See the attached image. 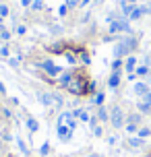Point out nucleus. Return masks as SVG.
<instances>
[{
  "label": "nucleus",
  "instance_id": "nucleus-1",
  "mask_svg": "<svg viewBox=\"0 0 151 157\" xmlns=\"http://www.w3.org/2000/svg\"><path fill=\"white\" fill-rule=\"evenodd\" d=\"M66 89H68L72 95H85L89 91V78L81 77V75H75V77L71 78V83H68Z\"/></svg>",
  "mask_w": 151,
  "mask_h": 157
},
{
  "label": "nucleus",
  "instance_id": "nucleus-2",
  "mask_svg": "<svg viewBox=\"0 0 151 157\" xmlns=\"http://www.w3.org/2000/svg\"><path fill=\"white\" fill-rule=\"evenodd\" d=\"M72 130H75V126H71V124H64V122H58V126H56V134H58V139H60L62 143L71 141Z\"/></svg>",
  "mask_w": 151,
  "mask_h": 157
},
{
  "label": "nucleus",
  "instance_id": "nucleus-3",
  "mask_svg": "<svg viewBox=\"0 0 151 157\" xmlns=\"http://www.w3.org/2000/svg\"><path fill=\"white\" fill-rule=\"evenodd\" d=\"M110 31L112 33H130V25L126 19H114L110 23Z\"/></svg>",
  "mask_w": 151,
  "mask_h": 157
},
{
  "label": "nucleus",
  "instance_id": "nucleus-4",
  "mask_svg": "<svg viewBox=\"0 0 151 157\" xmlns=\"http://www.w3.org/2000/svg\"><path fill=\"white\" fill-rule=\"evenodd\" d=\"M110 122L114 128H120V126L124 124V114H122V110H120L118 105H114L110 112Z\"/></svg>",
  "mask_w": 151,
  "mask_h": 157
},
{
  "label": "nucleus",
  "instance_id": "nucleus-5",
  "mask_svg": "<svg viewBox=\"0 0 151 157\" xmlns=\"http://www.w3.org/2000/svg\"><path fill=\"white\" fill-rule=\"evenodd\" d=\"M40 66L44 68L46 75H50V77H58V75H62V68H60L58 64H54L52 60H46V62H41Z\"/></svg>",
  "mask_w": 151,
  "mask_h": 157
},
{
  "label": "nucleus",
  "instance_id": "nucleus-6",
  "mask_svg": "<svg viewBox=\"0 0 151 157\" xmlns=\"http://www.w3.org/2000/svg\"><path fill=\"white\" fill-rule=\"evenodd\" d=\"M130 50H133L130 46H126L124 41H120L118 46H114V58H122L124 54H130Z\"/></svg>",
  "mask_w": 151,
  "mask_h": 157
},
{
  "label": "nucleus",
  "instance_id": "nucleus-7",
  "mask_svg": "<svg viewBox=\"0 0 151 157\" xmlns=\"http://www.w3.org/2000/svg\"><path fill=\"white\" fill-rule=\"evenodd\" d=\"M124 71L128 75H135V71H137V58L135 56H128L126 60H124Z\"/></svg>",
  "mask_w": 151,
  "mask_h": 157
},
{
  "label": "nucleus",
  "instance_id": "nucleus-8",
  "mask_svg": "<svg viewBox=\"0 0 151 157\" xmlns=\"http://www.w3.org/2000/svg\"><path fill=\"white\" fill-rule=\"evenodd\" d=\"M145 13H149V8H147V6H137L135 10L130 13V17H128V19H130V21H137V19H141Z\"/></svg>",
  "mask_w": 151,
  "mask_h": 157
},
{
  "label": "nucleus",
  "instance_id": "nucleus-9",
  "mask_svg": "<svg viewBox=\"0 0 151 157\" xmlns=\"http://www.w3.org/2000/svg\"><path fill=\"white\" fill-rule=\"evenodd\" d=\"M118 85H120V72H112L110 78H108V87L110 89H118Z\"/></svg>",
  "mask_w": 151,
  "mask_h": 157
},
{
  "label": "nucleus",
  "instance_id": "nucleus-10",
  "mask_svg": "<svg viewBox=\"0 0 151 157\" xmlns=\"http://www.w3.org/2000/svg\"><path fill=\"white\" fill-rule=\"evenodd\" d=\"M135 93L141 95V97H145V95L149 93V85H147V83H137L135 85Z\"/></svg>",
  "mask_w": 151,
  "mask_h": 157
},
{
  "label": "nucleus",
  "instance_id": "nucleus-11",
  "mask_svg": "<svg viewBox=\"0 0 151 157\" xmlns=\"http://www.w3.org/2000/svg\"><path fill=\"white\" fill-rule=\"evenodd\" d=\"M72 77H75V72H64V75H60V78H58L60 87H68V83H71Z\"/></svg>",
  "mask_w": 151,
  "mask_h": 157
},
{
  "label": "nucleus",
  "instance_id": "nucleus-12",
  "mask_svg": "<svg viewBox=\"0 0 151 157\" xmlns=\"http://www.w3.org/2000/svg\"><path fill=\"white\" fill-rule=\"evenodd\" d=\"M72 116L77 118V120H83V122H89V120H91V116H89L85 110H75V112H72Z\"/></svg>",
  "mask_w": 151,
  "mask_h": 157
},
{
  "label": "nucleus",
  "instance_id": "nucleus-13",
  "mask_svg": "<svg viewBox=\"0 0 151 157\" xmlns=\"http://www.w3.org/2000/svg\"><path fill=\"white\" fill-rule=\"evenodd\" d=\"M40 101L44 103V105H52L54 103V95H50V93H40Z\"/></svg>",
  "mask_w": 151,
  "mask_h": 157
},
{
  "label": "nucleus",
  "instance_id": "nucleus-14",
  "mask_svg": "<svg viewBox=\"0 0 151 157\" xmlns=\"http://www.w3.org/2000/svg\"><path fill=\"white\" fill-rule=\"evenodd\" d=\"M27 128H29L31 132H37V130H40V124H37V120H35V118H27Z\"/></svg>",
  "mask_w": 151,
  "mask_h": 157
},
{
  "label": "nucleus",
  "instance_id": "nucleus-15",
  "mask_svg": "<svg viewBox=\"0 0 151 157\" xmlns=\"http://www.w3.org/2000/svg\"><path fill=\"white\" fill-rule=\"evenodd\" d=\"M103 99H106V95H103L102 91H97V93L93 95V99H91V101H93V105L99 108V105H103Z\"/></svg>",
  "mask_w": 151,
  "mask_h": 157
},
{
  "label": "nucleus",
  "instance_id": "nucleus-16",
  "mask_svg": "<svg viewBox=\"0 0 151 157\" xmlns=\"http://www.w3.org/2000/svg\"><path fill=\"white\" fill-rule=\"evenodd\" d=\"M97 118H99V120H110V112L106 110L103 105H99V108H97Z\"/></svg>",
  "mask_w": 151,
  "mask_h": 157
},
{
  "label": "nucleus",
  "instance_id": "nucleus-17",
  "mask_svg": "<svg viewBox=\"0 0 151 157\" xmlns=\"http://www.w3.org/2000/svg\"><path fill=\"white\" fill-rule=\"evenodd\" d=\"M128 147H133V149H139V147H143V139H128Z\"/></svg>",
  "mask_w": 151,
  "mask_h": 157
},
{
  "label": "nucleus",
  "instance_id": "nucleus-18",
  "mask_svg": "<svg viewBox=\"0 0 151 157\" xmlns=\"http://www.w3.org/2000/svg\"><path fill=\"white\" fill-rule=\"evenodd\" d=\"M120 68H124V62H122L120 58H116L114 64H112V72H120Z\"/></svg>",
  "mask_w": 151,
  "mask_h": 157
},
{
  "label": "nucleus",
  "instance_id": "nucleus-19",
  "mask_svg": "<svg viewBox=\"0 0 151 157\" xmlns=\"http://www.w3.org/2000/svg\"><path fill=\"white\" fill-rule=\"evenodd\" d=\"M137 75H139V77H149L151 68H147V66H139V68H137Z\"/></svg>",
  "mask_w": 151,
  "mask_h": 157
},
{
  "label": "nucleus",
  "instance_id": "nucleus-20",
  "mask_svg": "<svg viewBox=\"0 0 151 157\" xmlns=\"http://www.w3.org/2000/svg\"><path fill=\"white\" fill-rule=\"evenodd\" d=\"M79 62H81V64H85V66H87V64H89V56L85 54L83 50H81V52H79Z\"/></svg>",
  "mask_w": 151,
  "mask_h": 157
},
{
  "label": "nucleus",
  "instance_id": "nucleus-21",
  "mask_svg": "<svg viewBox=\"0 0 151 157\" xmlns=\"http://www.w3.org/2000/svg\"><path fill=\"white\" fill-rule=\"evenodd\" d=\"M137 132H139V139H147V136L151 134V130H149V128H139Z\"/></svg>",
  "mask_w": 151,
  "mask_h": 157
},
{
  "label": "nucleus",
  "instance_id": "nucleus-22",
  "mask_svg": "<svg viewBox=\"0 0 151 157\" xmlns=\"http://www.w3.org/2000/svg\"><path fill=\"white\" fill-rule=\"evenodd\" d=\"M64 58H66V62H68V64H77V58H75L71 52H64Z\"/></svg>",
  "mask_w": 151,
  "mask_h": 157
},
{
  "label": "nucleus",
  "instance_id": "nucleus-23",
  "mask_svg": "<svg viewBox=\"0 0 151 157\" xmlns=\"http://www.w3.org/2000/svg\"><path fill=\"white\" fill-rule=\"evenodd\" d=\"M40 153H41V155H48V153H50V143H48V141H46V143H44V145H41Z\"/></svg>",
  "mask_w": 151,
  "mask_h": 157
},
{
  "label": "nucleus",
  "instance_id": "nucleus-24",
  "mask_svg": "<svg viewBox=\"0 0 151 157\" xmlns=\"http://www.w3.org/2000/svg\"><path fill=\"white\" fill-rule=\"evenodd\" d=\"M0 56H4V58H10V50H8V46H2V48H0Z\"/></svg>",
  "mask_w": 151,
  "mask_h": 157
},
{
  "label": "nucleus",
  "instance_id": "nucleus-25",
  "mask_svg": "<svg viewBox=\"0 0 151 157\" xmlns=\"http://www.w3.org/2000/svg\"><path fill=\"white\" fill-rule=\"evenodd\" d=\"M137 130H139V128H137V124H133V122H128V124H126V132H128V134L137 132Z\"/></svg>",
  "mask_w": 151,
  "mask_h": 157
},
{
  "label": "nucleus",
  "instance_id": "nucleus-26",
  "mask_svg": "<svg viewBox=\"0 0 151 157\" xmlns=\"http://www.w3.org/2000/svg\"><path fill=\"white\" fill-rule=\"evenodd\" d=\"M128 122H133V124H139V122H141V116H139V114H133V116H128Z\"/></svg>",
  "mask_w": 151,
  "mask_h": 157
},
{
  "label": "nucleus",
  "instance_id": "nucleus-27",
  "mask_svg": "<svg viewBox=\"0 0 151 157\" xmlns=\"http://www.w3.org/2000/svg\"><path fill=\"white\" fill-rule=\"evenodd\" d=\"M17 145H19V149L23 151V153H27V147H25V143H23V139H17Z\"/></svg>",
  "mask_w": 151,
  "mask_h": 157
},
{
  "label": "nucleus",
  "instance_id": "nucleus-28",
  "mask_svg": "<svg viewBox=\"0 0 151 157\" xmlns=\"http://www.w3.org/2000/svg\"><path fill=\"white\" fill-rule=\"evenodd\" d=\"M8 15V6L6 4H0V17H6Z\"/></svg>",
  "mask_w": 151,
  "mask_h": 157
},
{
  "label": "nucleus",
  "instance_id": "nucleus-29",
  "mask_svg": "<svg viewBox=\"0 0 151 157\" xmlns=\"http://www.w3.org/2000/svg\"><path fill=\"white\" fill-rule=\"evenodd\" d=\"M33 8H35V10H40L41 6H44V2H41V0H33V4H31Z\"/></svg>",
  "mask_w": 151,
  "mask_h": 157
},
{
  "label": "nucleus",
  "instance_id": "nucleus-30",
  "mask_svg": "<svg viewBox=\"0 0 151 157\" xmlns=\"http://www.w3.org/2000/svg\"><path fill=\"white\" fill-rule=\"evenodd\" d=\"M25 33H27V29H25L23 25H19V27H17V35H25Z\"/></svg>",
  "mask_w": 151,
  "mask_h": 157
},
{
  "label": "nucleus",
  "instance_id": "nucleus-31",
  "mask_svg": "<svg viewBox=\"0 0 151 157\" xmlns=\"http://www.w3.org/2000/svg\"><path fill=\"white\" fill-rule=\"evenodd\" d=\"M8 64H10V66H19V58H8Z\"/></svg>",
  "mask_w": 151,
  "mask_h": 157
},
{
  "label": "nucleus",
  "instance_id": "nucleus-32",
  "mask_svg": "<svg viewBox=\"0 0 151 157\" xmlns=\"http://www.w3.org/2000/svg\"><path fill=\"white\" fill-rule=\"evenodd\" d=\"M0 37L4 39V41H8V39H10V33H8V31H6V29H4V31L0 33Z\"/></svg>",
  "mask_w": 151,
  "mask_h": 157
},
{
  "label": "nucleus",
  "instance_id": "nucleus-33",
  "mask_svg": "<svg viewBox=\"0 0 151 157\" xmlns=\"http://www.w3.org/2000/svg\"><path fill=\"white\" fill-rule=\"evenodd\" d=\"M143 103H147V105H149V108H151V91H149V93H147V95H145Z\"/></svg>",
  "mask_w": 151,
  "mask_h": 157
},
{
  "label": "nucleus",
  "instance_id": "nucleus-34",
  "mask_svg": "<svg viewBox=\"0 0 151 157\" xmlns=\"http://www.w3.org/2000/svg\"><path fill=\"white\" fill-rule=\"evenodd\" d=\"M58 13H60V15H66V13H68V6H66V4H62V6H60V10H58Z\"/></svg>",
  "mask_w": 151,
  "mask_h": 157
},
{
  "label": "nucleus",
  "instance_id": "nucleus-35",
  "mask_svg": "<svg viewBox=\"0 0 151 157\" xmlns=\"http://www.w3.org/2000/svg\"><path fill=\"white\" fill-rule=\"evenodd\" d=\"M79 4V0H66V6L71 8V6H77Z\"/></svg>",
  "mask_w": 151,
  "mask_h": 157
},
{
  "label": "nucleus",
  "instance_id": "nucleus-36",
  "mask_svg": "<svg viewBox=\"0 0 151 157\" xmlns=\"http://www.w3.org/2000/svg\"><path fill=\"white\" fill-rule=\"evenodd\" d=\"M21 4H23V6H31L33 0H21Z\"/></svg>",
  "mask_w": 151,
  "mask_h": 157
},
{
  "label": "nucleus",
  "instance_id": "nucleus-37",
  "mask_svg": "<svg viewBox=\"0 0 151 157\" xmlns=\"http://www.w3.org/2000/svg\"><path fill=\"white\" fill-rule=\"evenodd\" d=\"M0 93H6V89H4V85L0 83Z\"/></svg>",
  "mask_w": 151,
  "mask_h": 157
},
{
  "label": "nucleus",
  "instance_id": "nucleus-38",
  "mask_svg": "<svg viewBox=\"0 0 151 157\" xmlns=\"http://www.w3.org/2000/svg\"><path fill=\"white\" fill-rule=\"evenodd\" d=\"M2 31H4V25H0V33H2Z\"/></svg>",
  "mask_w": 151,
  "mask_h": 157
},
{
  "label": "nucleus",
  "instance_id": "nucleus-39",
  "mask_svg": "<svg viewBox=\"0 0 151 157\" xmlns=\"http://www.w3.org/2000/svg\"><path fill=\"white\" fill-rule=\"evenodd\" d=\"M128 2H130V4H135V2H137V0H128Z\"/></svg>",
  "mask_w": 151,
  "mask_h": 157
},
{
  "label": "nucleus",
  "instance_id": "nucleus-40",
  "mask_svg": "<svg viewBox=\"0 0 151 157\" xmlns=\"http://www.w3.org/2000/svg\"><path fill=\"white\" fill-rule=\"evenodd\" d=\"M91 157H102V155H91Z\"/></svg>",
  "mask_w": 151,
  "mask_h": 157
},
{
  "label": "nucleus",
  "instance_id": "nucleus-41",
  "mask_svg": "<svg viewBox=\"0 0 151 157\" xmlns=\"http://www.w3.org/2000/svg\"><path fill=\"white\" fill-rule=\"evenodd\" d=\"M149 85H151V75H149Z\"/></svg>",
  "mask_w": 151,
  "mask_h": 157
},
{
  "label": "nucleus",
  "instance_id": "nucleus-42",
  "mask_svg": "<svg viewBox=\"0 0 151 157\" xmlns=\"http://www.w3.org/2000/svg\"><path fill=\"white\" fill-rule=\"evenodd\" d=\"M149 13H151V6H149Z\"/></svg>",
  "mask_w": 151,
  "mask_h": 157
},
{
  "label": "nucleus",
  "instance_id": "nucleus-43",
  "mask_svg": "<svg viewBox=\"0 0 151 157\" xmlns=\"http://www.w3.org/2000/svg\"><path fill=\"white\" fill-rule=\"evenodd\" d=\"M149 114H151V112H149Z\"/></svg>",
  "mask_w": 151,
  "mask_h": 157
}]
</instances>
